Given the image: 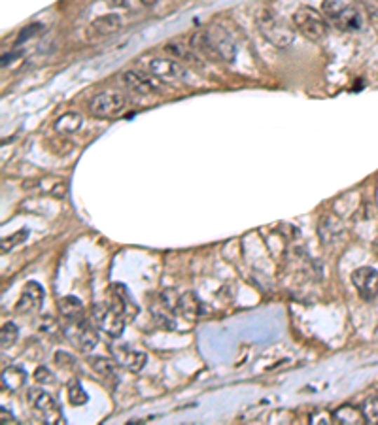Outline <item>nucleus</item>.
Instances as JSON below:
<instances>
[{
	"mask_svg": "<svg viewBox=\"0 0 378 425\" xmlns=\"http://www.w3.org/2000/svg\"><path fill=\"white\" fill-rule=\"evenodd\" d=\"M191 48L210 61L233 62L236 59V43L222 25H210L193 34Z\"/></svg>",
	"mask_w": 378,
	"mask_h": 425,
	"instance_id": "obj_1",
	"label": "nucleus"
},
{
	"mask_svg": "<svg viewBox=\"0 0 378 425\" xmlns=\"http://www.w3.org/2000/svg\"><path fill=\"white\" fill-rule=\"evenodd\" d=\"M255 23H257V29L266 42H271L278 50L292 46V42L295 40V31L292 29V25L284 18H280V13L273 8H263L257 13Z\"/></svg>",
	"mask_w": 378,
	"mask_h": 425,
	"instance_id": "obj_2",
	"label": "nucleus"
},
{
	"mask_svg": "<svg viewBox=\"0 0 378 425\" xmlns=\"http://www.w3.org/2000/svg\"><path fill=\"white\" fill-rule=\"evenodd\" d=\"M323 15L342 32L361 31L363 15L356 0H323Z\"/></svg>",
	"mask_w": 378,
	"mask_h": 425,
	"instance_id": "obj_3",
	"label": "nucleus"
},
{
	"mask_svg": "<svg viewBox=\"0 0 378 425\" xmlns=\"http://www.w3.org/2000/svg\"><path fill=\"white\" fill-rule=\"evenodd\" d=\"M129 100L123 93L119 91H104L95 95L89 102V114L99 119H116L127 110Z\"/></svg>",
	"mask_w": 378,
	"mask_h": 425,
	"instance_id": "obj_4",
	"label": "nucleus"
},
{
	"mask_svg": "<svg viewBox=\"0 0 378 425\" xmlns=\"http://www.w3.org/2000/svg\"><path fill=\"white\" fill-rule=\"evenodd\" d=\"M293 23L301 36H304L310 42H320L328 34L325 21L314 8L301 6L297 12L293 13Z\"/></svg>",
	"mask_w": 378,
	"mask_h": 425,
	"instance_id": "obj_5",
	"label": "nucleus"
},
{
	"mask_svg": "<svg viewBox=\"0 0 378 425\" xmlns=\"http://www.w3.org/2000/svg\"><path fill=\"white\" fill-rule=\"evenodd\" d=\"M91 318H93L97 329L106 333L110 339H119L123 335L125 318L118 310L112 309L108 302H95L91 306Z\"/></svg>",
	"mask_w": 378,
	"mask_h": 425,
	"instance_id": "obj_6",
	"label": "nucleus"
},
{
	"mask_svg": "<svg viewBox=\"0 0 378 425\" xmlns=\"http://www.w3.org/2000/svg\"><path fill=\"white\" fill-rule=\"evenodd\" d=\"M27 403L38 418L46 424H62L61 408L57 405V400L50 393H46L43 389L31 388L27 391Z\"/></svg>",
	"mask_w": 378,
	"mask_h": 425,
	"instance_id": "obj_7",
	"label": "nucleus"
},
{
	"mask_svg": "<svg viewBox=\"0 0 378 425\" xmlns=\"http://www.w3.org/2000/svg\"><path fill=\"white\" fill-rule=\"evenodd\" d=\"M148 67L151 76H155L163 83H180V81L186 80L187 76L186 68L182 67L176 59H159V57H155V59L149 61Z\"/></svg>",
	"mask_w": 378,
	"mask_h": 425,
	"instance_id": "obj_8",
	"label": "nucleus"
},
{
	"mask_svg": "<svg viewBox=\"0 0 378 425\" xmlns=\"http://www.w3.org/2000/svg\"><path fill=\"white\" fill-rule=\"evenodd\" d=\"M106 302L116 309L119 314H123L125 318H129V320H135V316L138 314V306L133 295L127 290V285L125 283H110V288H108V299Z\"/></svg>",
	"mask_w": 378,
	"mask_h": 425,
	"instance_id": "obj_9",
	"label": "nucleus"
},
{
	"mask_svg": "<svg viewBox=\"0 0 378 425\" xmlns=\"http://www.w3.org/2000/svg\"><path fill=\"white\" fill-rule=\"evenodd\" d=\"M67 339H69L78 350L83 351V353H89L95 346L99 344V337H97L95 329L89 325V321H87L86 318L78 321V323H69Z\"/></svg>",
	"mask_w": 378,
	"mask_h": 425,
	"instance_id": "obj_10",
	"label": "nucleus"
},
{
	"mask_svg": "<svg viewBox=\"0 0 378 425\" xmlns=\"http://www.w3.org/2000/svg\"><path fill=\"white\" fill-rule=\"evenodd\" d=\"M352 283L363 301L371 302L378 295V272L371 267H360L352 272Z\"/></svg>",
	"mask_w": 378,
	"mask_h": 425,
	"instance_id": "obj_11",
	"label": "nucleus"
},
{
	"mask_svg": "<svg viewBox=\"0 0 378 425\" xmlns=\"http://www.w3.org/2000/svg\"><path fill=\"white\" fill-rule=\"evenodd\" d=\"M123 86L130 91L138 93V95H157L161 93L159 80L155 76H148L140 72V70H127L121 74Z\"/></svg>",
	"mask_w": 378,
	"mask_h": 425,
	"instance_id": "obj_12",
	"label": "nucleus"
},
{
	"mask_svg": "<svg viewBox=\"0 0 378 425\" xmlns=\"http://www.w3.org/2000/svg\"><path fill=\"white\" fill-rule=\"evenodd\" d=\"M112 358L118 361L119 367H123L129 372H140L146 367L148 356L140 350H135L130 346H112Z\"/></svg>",
	"mask_w": 378,
	"mask_h": 425,
	"instance_id": "obj_13",
	"label": "nucleus"
},
{
	"mask_svg": "<svg viewBox=\"0 0 378 425\" xmlns=\"http://www.w3.org/2000/svg\"><path fill=\"white\" fill-rule=\"evenodd\" d=\"M43 288L38 282L31 280V282L25 283V288H23V293L19 297L18 304H15V310H18L19 314H32V312H38V310L42 309V302H43Z\"/></svg>",
	"mask_w": 378,
	"mask_h": 425,
	"instance_id": "obj_14",
	"label": "nucleus"
},
{
	"mask_svg": "<svg viewBox=\"0 0 378 425\" xmlns=\"http://www.w3.org/2000/svg\"><path fill=\"white\" fill-rule=\"evenodd\" d=\"M121 29V18H119L118 13H106V15H100L97 18L89 25L87 32H89V36L91 38H106L114 34V32H118Z\"/></svg>",
	"mask_w": 378,
	"mask_h": 425,
	"instance_id": "obj_15",
	"label": "nucleus"
},
{
	"mask_svg": "<svg viewBox=\"0 0 378 425\" xmlns=\"http://www.w3.org/2000/svg\"><path fill=\"white\" fill-rule=\"evenodd\" d=\"M57 306H59V314L69 321V323H78V321L86 318V314H83V304H81L80 299L74 295L62 297Z\"/></svg>",
	"mask_w": 378,
	"mask_h": 425,
	"instance_id": "obj_16",
	"label": "nucleus"
},
{
	"mask_svg": "<svg viewBox=\"0 0 378 425\" xmlns=\"http://www.w3.org/2000/svg\"><path fill=\"white\" fill-rule=\"evenodd\" d=\"M89 367L99 376L106 380H114L118 378V361L114 358H104V356H93L89 358Z\"/></svg>",
	"mask_w": 378,
	"mask_h": 425,
	"instance_id": "obj_17",
	"label": "nucleus"
},
{
	"mask_svg": "<svg viewBox=\"0 0 378 425\" xmlns=\"http://www.w3.org/2000/svg\"><path fill=\"white\" fill-rule=\"evenodd\" d=\"M331 416H333V421H337V424H367L363 410L352 407V405H341V407L335 408V410L331 412Z\"/></svg>",
	"mask_w": 378,
	"mask_h": 425,
	"instance_id": "obj_18",
	"label": "nucleus"
},
{
	"mask_svg": "<svg viewBox=\"0 0 378 425\" xmlns=\"http://www.w3.org/2000/svg\"><path fill=\"white\" fill-rule=\"evenodd\" d=\"M178 312L186 321H195L197 320L198 312H201V301L197 299L195 293L187 291L178 299Z\"/></svg>",
	"mask_w": 378,
	"mask_h": 425,
	"instance_id": "obj_19",
	"label": "nucleus"
},
{
	"mask_svg": "<svg viewBox=\"0 0 378 425\" xmlns=\"http://www.w3.org/2000/svg\"><path fill=\"white\" fill-rule=\"evenodd\" d=\"M81 123H83V119L78 112H69V114H65L55 121V133L57 135L62 136H70L74 135L76 130L81 129Z\"/></svg>",
	"mask_w": 378,
	"mask_h": 425,
	"instance_id": "obj_20",
	"label": "nucleus"
},
{
	"mask_svg": "<svg viewBox=\"0 0 378 425\" xmlns=\"http://www.w3.org/2000/svg\"><path fill=\"white\" fill-rule=\"evenodd\" d=\"M27 382V372L21 367H8L2 370V388L8 391H19Z\"/></svg>",
	"mask_w": 378,
	"mask_h": 425,
	"instance_id": "obj_21",
	"label": "nucleus"
},
{
	"mask_svg": "<svg viewBox=\"0 0 378 425\" xmlns=\"http://www.w3.org/2000/svg\"><path fill=\"white\" fill-rule=\"evenodd\" d=\"M342 225L335 216H323L320 222V236H322L323 244L325 242H335V238L341 234Z\"/></svg>",
	"mask_w": 378,
	"mask_h": 425,
	"instance_id": "obj_22",
	"label": "nucleus"
},
{
	"mask_svg": "<svg viewBox=\"0 0 378 425\" xmlns=\"http://www.w3.org/2000/svg\"><path fill=\"white\" fill-rule=\"evenodd\" d=\"M151 314H154L155 321H157V325L163 327V329H176V323H174V310L167 309L163 302H159V310H157V306H151Z\"/></svg>",
	"mask_w": 378,
	"mask_h": 425,
	"instance_id": "obj_23",
	"label": "nucleus"
},
{
	"mask_svg": "<svg viewBox=\"0 0 378 425\" xmlns=\"http://www.w3.org/2000/svg\"><path fill=\"white\" fill-rule=\"evenodd\" d=\"M67 393H69V403L72 407H83L89 400V395L86 393V389L80 384V380H72L67 388Z\"/></svg>",
	"mask_w": 378,
	"mask_h": 425,
	"instance_id": "obj_24",
	"label": "nucleus"
},
{
	"mask_svg": "<svg viewBox=\"0 0 378 425\" xmlns=\"http://www.w3.org/2000/svg\"><path fill=\"white\" fill-rule=\"evenodd\" d=\"M191 50H193L191 46H186V43H180V42H168L167 46H165V51L170 53L176 61H180V59H187V62L197 61Z\"/></svg>",
	"mask_w": 378,
	"mask_h": 425,
	"instance_id": "obj_25",
	"label": "nucleus"
},
{
	"mask_svg": "<svg viewBox=\"0 0 378 425\" xmlns=\"http://www.w3.org/2000/svg\"><path fill=\"white\" fill-rule=\"evenodd\" d=\"M27 238H29V231H27V229H21V231H18V233L10 234V236H4L2 242H0V252L10 253L13 248L21 246Z\"/></svg>",
	"mask_w": 378,
	"mask_h": 425,
	"instance_id": "obj_26",
	"label": "nucleus"
},
{
	"mask_svg": "<svg viewBox=\"0 0 378 425\" xmlns=\"http://www.w3.org/2000/svg\"><path fill=\"white\" fill-rule=\"evenodd\" d=\"M18 337H19L18 325H15V323H12V321H8V323H4V325H2V329H0V346H2L4 350L12 348V346L15 344Z\"/></svg>",
	"mask_w": 378,
	"mask_h": 425,
	"instance_id": "obj_27",
	"label": "nucleus"
},
{
	"mask_svg": "<svg viewBox=\"0 0 378 425\" xmlns=\"http://www.w3.org/2000/svg\"><path fill=\"white\" fill-rule=\"evenodd\" d=\"M363 416H365L367 421H371V424H378V399L377 397H371V399L365 400V405H363Z\"/></svg>",
	"mask_w": 378,
	"mask_h": 425,
	"instance_id": "obj_28",
	"label": "nucleus"
},
{
	"mask_svg": "<svg viewBox=\"0 0 378 425\" xmlns=\"http://www.w3.org/2000/svg\"><path fill=\"white\" fill-rule=\"evenodd\" d=\"M55 363L59 369L65 370H74L78 365H76V358L74 356H70L69 351H57L55 353Z\"/></svg>",
	"mask_w": 378,
	"mask_h": 425,
	"instance_id": "obj_29",
	"label": "nucleus"
},
{
	"mask_svg": "<svg viewBox=\"0 0 378 425\" xmlns=\"http://www.w3.org/2000/svg\"><path fill=\"white\" fill-rule=\"evenodd\" d=\"M32 376H34V380L40 386H51V384L55 382V376H53V372L48 367H38Z\"/></svg>",
	"mask_w": 378,
	"mask_h": 425,
	"instance_id": "obj_30",
	"label": "nucleus"
},
{
	"mask_svg": "<svg viewBox=\"0 0 378 425\" xmlns=\"http://www.w3.org/2000/svg\"><path fill=\"white\" fill-rule=\"evenodd\" d=\"M40 31H42V25H31V27H27L25 31H23V32H21V34H19L18 42H21V40H27V38L34 36V34H36V32H40Z\"/></svg>",
	"mask_w": 378,
	"mask_h": 425,
	"instance_id": "obj_31",
	"label": "nucleus"
},
{
	"mask_svg": "<svg viewBox=\"0 0 378 425\" xmlns=\"http://www.w3.org/2000/svg\"><path fill=\"white\" fill-rule=\"evenodd\" d=\"M0 418H2V424H18V418L4 407L0 408Z\"/></svg>",
	"mask_w": 378,
	"mask_h": 425,
	"instance_id": "obj_32",
	"label": "nucleus"
},
{
	"mask_svg": "<svg viewBox=\"0 0 378 425\" xmlns=\"http://www.w3.org/2000/svg\"><path fill=\"white\" fill-rule=\"evenodd\" d=\"M328 419H333V416H331V414L328 416L325 412H318V414H314L312 418H310V421H312V424H325Z\"/></svg>",
	"mask_w": 378,
	"mask_h": 425,
	"instance_id": "obj_33",
	"label": "nucleus"
},
{
	"mask_svg": "<svg viewBox=\"0 0 378 425\" xmlns=\"http://www.w3.org/2000/svg\"><path fill=\"white\" fill-rule=\"evenodd\" d=\"M157 2H159V0H140V4H142V6H146V8L155 6Z\"/></svg>",
	"mask_w": 378,
	"mask_h": 425,
	"instance_id": "obj_34",
	"label": "nucleus"
},
{
	"mask_svg": "<svg viewBox=\"0 0 378 425\" xmlns=\"http://www.w3.org/2000/svg\"><path fill=\"white\" fill-rule=\"evenodd\" d=\"M110 4H114V6H125V0H110Z\"/></svg>",
	"mask_w": 378,
	"mask_h": 425,
	"instance_id": "obj_35",
	"label": "nucleus"
}]
</instances>
